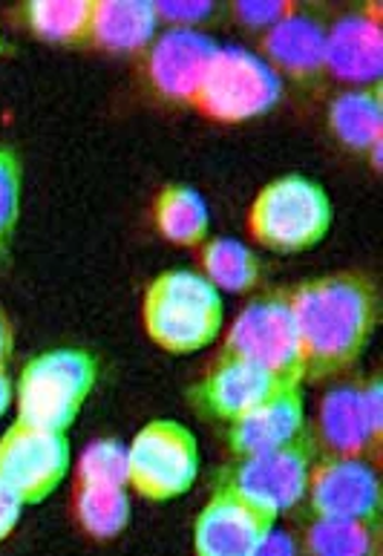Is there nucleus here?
<instances>
[{"instance_id": "nucleus-28", "label": "nucleus", "mask_w": 383, "mask_h": 556, "mask_svg": "<svg viewBox=\"0 0 383 556\" xmlns=\"http://www.w3.org/2000/svg\"><path fill=\"white\" fill-rule=\"evenodd\" d=\"M156 7L158 21H167V24H176V29H191L196 24H205L210 17L217 15V3H208V0H200V3H193V0H184V3H153Z\"/></svg>"}, {"instance_id": "nucleus-26", "label": "nucleus", "mask_w": 383, "mask_h": 556, "mask_svg": "<svg viewBox=\"0 0 383 556\" xmlns=\"http://www.w3.org/2000/svg\"><path fill=\"white\" fill-rule=\"evenodd\" d=\"M21 211V165L15 153L0 148V257L12 242Z\"/></svg>"}, {"instance_id": "nucleus-4", "label": "nucleus", "mask_w": 383, "mask_h": 556, "mask_svg": "<svg viewBox=\"0 0 383 556\" xmlns=\"http://www.w3.org/2000/svg\"><path fill=\"white\" fill-rule=\"evenodd\" d=\"M222 355H233L266 369L277 381L301 383L306 378V355H303L301 332L294 324L289 291H271L254 300L233 320L226 338Z\"/></svg>"}, {"instance_id": "nucleus-17", "label": "nucleus", "mask_w": 383, "mask_h": 556, "mask_svg": "<svg viewBox=\"0 0 383 556\" xmlns=\"http://www.w3.org/2000/svg\"><path fill=\"white\" fill-rule=\"evenodd\" d=\"M306 404L301 383H289L266 399L259 407L231 421L228 439L237 456H257L271 450L289 447L306 435Z\"/></svg>"}, {"instance_id": "nucleus-12", "label": "nucleus", "mask_w": 383, "mask_h": 556, "mask_svg": "<svg viewBox=\"0 0 383 556\" xmlns=\"http://www.w3.org/2000/svg\"><path fill=\"white\" fill-rule=\"evenodd\" d=\"M277 516L219 484L196 522V556H254Z\"/></svg>"}, {"instance_id": "nucleus-2", "label": "nucleus", "mask_w": 383, "mask_h": 556, "mask_svg": "<svg viewBox=\"0 0 383 556\" xmlns=\"http://www.w3.org/2000/svg\"><path fill=\"white\" fill-rule=\"evenodd\" d=\"M148 334L167 352L188 355L208 346L222 329V298L196 271H165L144 298Z\"/></svg>"}, {"instance_id": "nucleus-3", "label": "nucleus", "mask_w": 383, "mask_h": 556, "mask_svg": "<svg viewBox=\"0 0 383 556\" xmlns=\"http://www.w3.org/2000/svg\"><path fill=\"white\" fill-rule=\"evenodd\" d=\"M95 361L81 349H52L26 364L17 381V421L64 432L95 383Z\"/></svg>"}, {"instance_id": "nucleus-14", "label": "nucleus", "mask_w": 383, "mask_h": 556, "mask_svg": "<svg viewBox=\"0 0 383 556\" xmlns=\"http://www.w3.org/2000/svg\"><path fill=\"white\" fill-rule=\"evenodd\" d=\"M325 33L323 9L292 7L263 35L268 67L292 75L294 81L317 84L325 73Z\"/></svg>"}, {"instance_id": "nucleus-6", "label": "nucleus", "mask_w": 383, "mask_h": 556, "mask_svg": "<svg viewBox=\"0 0 383 556\" xmlns=\"http://www.w3.org/2000/svg\"><path fill=\"white\" fill-rule=\"evenodd\" d=\"M280 78L266 61L245 50H217L193 108L217 122H248L275 108L280 99Z\"/></svg>"}, {"instance_id": "nucleus-19", "label": "nucleus", "mask_w": 383, "mask_h": 556, "mask_svg": "<svg viewBox=\"0 0 383 556\" xmlns=\"http://www.w3.org/2000/svg\"><path fill=\"white\" fill-rule=\"evenodd\" d=\"M329 127L349 150L369 153L378 165L383 141V99L381 87H360L343 92L329 108Z\"/></svg>"}, {"instance_id": "nucleus-1", "label": "nucleus", "mask_w": 383, "mask_h": 556, "mask_svg": "<svg viewBox=\"0 0 383 556\" xmlns=\"http://www.w3.org/2000/svg\"><path fill=\"white\" fill-rule=\"evenodd\" d=\"M306 375L325 381L355 366L375 332L378 294L367 275L341 271L289 291Z\"/></svg>"}, {"instance_id": "nucleus-20", "label": "nucleus", "mask_w": 383, "mask_h": 556, "mask_svg": "<svg viewBox=\"0 0 383 556\" xmlns=\"http://www.w3.org/2000/svg\"><path fill=\"white\" fill-rule=\"evenodd\" d=\"M303 540L308 556H381V522L311 516Z\"/></svg>"}, {"instance_id": "nucleus-16", "label": "nucleus", "mask_w": 383, "mask_h": 556, "mask_svg": "<svg viewBox=\"0 0 383 556\" xmlns=\"http://www.w3.org/2000/svg\"><path fill=\"white\" fill-rule=\"evenodd\" d=\"M283 383L277 381L275 375H268L266 369H259L242 357L219 355L217 364L210 366V372L205 375V381L196 387L193 399H196V407L202 413L231 424L259 407L266 399H271Z\"/></svg>"}, {"instance_id": "nucleus-10", "label": "nucleus", "mask_w": 383, "mask_h": 556, "mask_svg": "<svg viewBox=\"0 0 383 556\" xmlns=\"http://www.w3.org/2000/svg\"><path fill=\"white\" fill-rule=\"evenodd\" d=\"M306 496L311 516L355 522L381 519V484L375 467L367 458L317 456L308 476Z\"/></svg>"}, {"instance_id": "nucleus-25", "label": "nucleus", "mask_w": 383, "mask_h": 556, "mask_svg": "<svg viewBox=\"0 0 383 556\" xmlns=\"http://www.w3.org/2000/svg\"><path fill=\"white\" fill-rule=\"evenodd\" d=\"M78 479L81 484H127V450L118 441H95L92 447L84 450L78 462Z\"/></svg>"}, {"instance_id": "nucleus-9", "label": "nucleus", "mask_w": 383, "mask_h": 556, "mask_svg": "<svg viewBox=\"0 0 383 556\" xmlns=\"http://www.w3.org/2000/svg\"><path fill=\"white\" fill-rule=\"evenodd\" d=\"M69 465L64 432L35 430L15 421L0 439V484L21 498V505L41 502L59 488Z\"/></svg>"}, {"instance_id": "nucleus-30", "label": "nucleus", "mask_w": 383, "mask_h": 556, "mask_svg": "<svg viewBox=\"0 0 383 556\" xmlns=\"http://www.w3.org/2000/svg\"><path fill=\"white\" fill-rule=\"evenodd\" d=\"M17 519H21V498L12 496V493L0 484V542L12 533Z\"/></svg>"}, {"instance_id": "nucleus-23", "label": "nucleus", "mask_w": 383, "mask_h": 556, "mask_svg": "<svg viewBox=\"0 0 383 556\" xmlns=\"http://www.w3.org/2000/svg\"><path fill=\"white\" fill-rule=\"evenodd\" d=\"M76 514L84 531L99 540H110L125 531V525L130 522V498L125 488L81 484L76 493Z\"/></svg>"}, {"instance_id": "nucleus-11", "label": "nucleus", "mask_w": 383, "mask_h": 556, "mask_svg": "<svg viewBox=\"0 0 383 556\" xmlns=\"http://www.w3.org/2000/svg\"><path fill=\"white\" fill-rule=\"evenodd\" d=\"M325 73L337 81L378 87L383 73V15L378 3L349 9L329 24Z\"/></svg>"}, {"instance_id": "nucleus-32", "label": "nucleus", "mask_w": 383, "mask_h": 556, "mask_svg": "<svg viewBox=\"0 0 383 556\" xmlns=\"http://www.w3.org/2000/svg\"><path fill=\"white\" fill-rule=\"evenodd\" d=\"M9 404H12V381H9V375L0 369V416L7 413Z\"/></svg>"}, {"instance_id": "nucleus-33", "label": "nucleus", "mask_w": 383, "mask_h": 556, "mask_svg": "<svg viewBox=\"0 0 383 556\" xmlns=\"http://www.w3.org/2000/svg\"><path fill=\"white\" fill-rule=\"evenodd\" d=\"M0 47H3V41H0Z\"/></svg>"}, {"instance_id": "nucleus-5", "label": "nucleus", "mask_w": 383, "mask_h": 556, "mask_svg": "<svg viewBox=\"0 0 383 556\" xmlns=\"http://www.w3.org/2000/svg\"><path fill=\"white\" fill-rule=\"evenodd\" d=\"M332 225V202L306 176H283L251 205V237L271 251H303L323 240Z\"/></svg>"}, {"instance_id": "nucleus-18", "label": "nucleus", "mask_w": 383, "mask_h": 556, "mask_svg": "<svg viewBox=\"0 0 383 556\" xmlns=\"http://www.w3.org/2000/svg\"><path fill=\"white\" fill-rule=\"evenodd\" d=\"M158 15L144 0H92L90 41L107 52H142L156 38Z\"/></svg>"}, {"instance_id": "nucleus-13", "label": "nucleus", "mask_w": 383, "mask_h": 556, "mask_svg": "<svg viewBox=\"0 0 383 556\" xmlns=\"http://www.w3.org/2000/svg\"><path fill=\"white\" fill-rule=\"evenodd\" d=\"M217 50V43L196 29H170L148 47V81L162 99L193 104Z\"/></svg>"}, {"instance_id": "nucleus-8", "label": "nucleus", "mask_w": 383, "mask_h": 556, "mask_svg": "<svg viewBox=\"0 0 383 556\" xmlns=\"http://www.w3.org/2000/svg\"><path fill=\"white\" fill-rule=\"evenodd\" d=\"M315 462V441L306 432L289 447L257 453V456H240L222 484L277 516L280 510H292L306 498L308 476Z\"/></svg>"}, {"instance_id": "nucleus-15", "label": "nucleus", "mask_w": 383, "mask_h": 556, "mask_svg": "<svg viewBox=\"0 0 383 556\" xmlns=\"http://www.w3.org/2000/svg\"><path fill=\"white\" fill-rule=\"evenodd\" d=\"M308 435L315 441L317 456L367 458V462L381 458V435L369 427L363 416L360 387H352V383L329 390L317 413L315 432Z\"/></svg>"}, {"instance_id": "nucleus-24", "label": "nucleus", "mask_w": 383, "mask_h": 556, "mask_svg": "<svg viewBox=\"0 0 383 556\" xmlns=\"http://www.w3.org/2000/svg\"><path fill=\"white\" fill-rule=\"evenodd\" d=\"M202 268H205V280L214 289L226 291H245L257 286L263 271L259 260L233 240H210L202 249Z\"/></svg>"}, {"instance_id": "nucleus-21", "label": "nucleus", "mask_w": 383, "mask_h": 556, "mask_svg": "<svg viewBox=\"0 0 383 556\" xmlns=\"http://www.w3.org/2000/svg\"><path fill=\"white\" fill-rule=\"evenodd\" d=\"M156 225L162 237L176 245H200L208 237V208L205 200L193 188L170 185L158 193L156 200Z\"/></svg>"}, {"instance_id": "nucleus-29", "label": "nucleus", "mask_w": 383, "mask_h": 556, "mask_svg": "<svg viewBox=\"0 0 383 556\" xmlns=\"http://www.w3.org/2000/svg\"><path fill=\"white\" fill-rule=\"evenodd\" d=\"M254 556H301V551H297V542H294L289 533L271 528V531L259 540Z\"/></svg>"}, {"instance_id": "nucleus-7", "label": "nucleus", "mask_w": 383, "mask_h": 556, "mask_svg": "<svg viewBox=\"0 0 383 556\" xmlns=\"http://www.w3.org/2000/svg\"><path fill=\"white\" fill-rule=\"evenodd\" d=\"M200 470V450L188 427L176 421L148 424L127 450V482L142 496L165 498L188 493Z\"/></svg>"}, {"instance_id": "nucleus-31", "label": "nucleus", "mask_w": 383, "mask_h": 556, "mask_svg": "<svg viewBox=\"0 0 383 556\" xmlns=\"http://www.w3.org/2000/svg\"><path fill=\"white\" fill-rule=\"evenodd\" d=\"M9 355H12V326H9L7 315L0 312V369H7Z\"/></svg>"}, {"instance_id": "nucleus-22", "label": "nucleus", "mask_w": 383, "mask_h": 556, "mask_svg": "<svg viewBox=\"0 0 383 556\" xmlns=\"http://www.w3.org/2000/svg\"><path fill=\"white\" fill-rule=\"evenodd\" d=\"M21 15H24L26 26L47 41H90L92 0H33V3H26Z\"/></svg>"}, {"instance_id": "nucleus-27", "label": "nucleus", "mask_w": 383, "mask_h": 556, "mask_svg": "<svg viewBox=\"0 0 383 556\" xmlns=\"http://www.w3.org/2000/svg\"><path fill=\"white\" fill-rule=\"evenodd\" d=\"M292 7L294 3H283V0H271V3H266V0H240V3L231 7V15L248 29H266L268 33Z\"/></svg>"}]
</instances>
